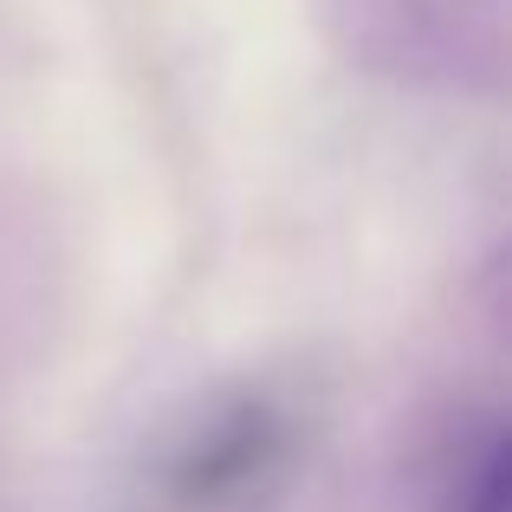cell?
Returning <instances> with one entry per match:
<instances>
[{
  "mask_svg": "<svg viewBox=\"0 0 512 512\" xmlns=\"http://www.w3.org/2000/svg\"><path fill=\"white\" fill-rule=\"evenodd\" d=\"M441 512H512V422H500L461 454Z\"/></svg>",
  "mask_w": 512,
  "mask_h": 512,
  "instance_id": "cell-1",
  "label": "cell"
}]
</instances>
